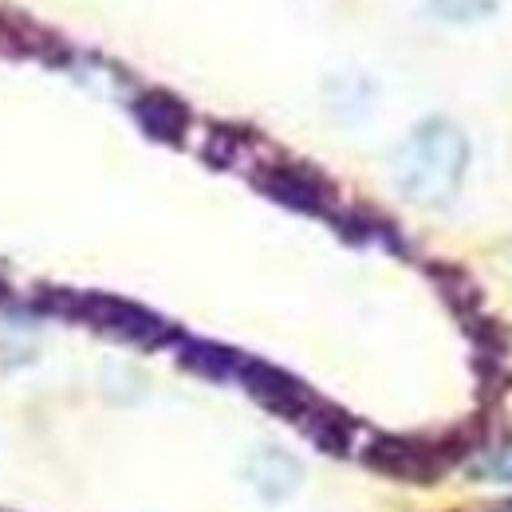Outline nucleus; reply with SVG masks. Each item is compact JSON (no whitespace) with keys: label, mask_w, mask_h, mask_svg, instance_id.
<instances>
[{"label":"nucleus","mask_w":512,"mask_h":512,"mask_svg":"<svg viewBox=\"0 0 512 512\" xmlns=\"http://www.w3.org/2000/svg\"><path fill=\"white\" fill-rule=\"evenodd\" d=\"M469 170V138L465 130L449 119H422L410 130L394 158H390V178L394 190L414 205H449Z\"/></svg>","instance_id":"nucleus-1"},{"label":"nucleus","mask_w":512,"mask_h":512,"mask_svg":"<svg viewBox=\"0 0 512 512\" xmlns=\"http://www.w3.org/2000/svg\"><path fill=\"white\" fill-rule=\"evenodd\" d=\"M48 312L67 316V320H79L95 331H107L115 339H127V343H142V347H158V343H174L178 331L162 316H154L150 308L123 300V296H107V292H52L44 300Z\"/></svg>","instance_id":"nucleus-2"},{"label":"nucleus","mask_w":512,"mask_h":512,"mask_svg":"<svg viewBox=\"0 0 512 512\" xmlns=\"http://www.w3.org/2000/svg\"><path fill=\"white\" fill-rule=\"evenodd\" d=\"M465 457V438L446 434V438H394L379 434L363 449V461L398 481H434L442 477L453 461Z\"/></svg>","instance_id":"nucleus-3"},{"label":"nucleus","mask_w":512,"mask_h":512,"mask_svg":"<svg viewBox=\"0 0 512 512\" xmlns=\"http://www.w3.org/2000/svg\"><path fill=\"white\" fill-rule=\"evenodd\" d=\"M253 186L264 193V197H272L276 205L292 209V213L327 217V221L339 213L331 182L323 178L320 170H312V166H296V162H272V166H260V170L253 174Z\"/></svg>","instance_id":"nucleus-4"},{"label":"nucleus","mask_w":512,"mask_h":512,"mask_svg":"<svg viewBox=\"0 0 512 512\" xmlns=\"http://www.w3.org/2000/svg\"><path fill=\"white\" fill-rule=\"evenodd\" d=\"M237 383L253 394L256 402L288 422H300L308 414V406L320 398L308 383H300L292 371L276 367V363H264V359H241V371H237Z\"/></svg>","instance_id":"nucleus-5"},{"label":"nucleus","mask_w":512,"mask_h":512,"mask_svg":"<svg viewBox=\"0 0 512 512\" xmlns=\"http://www.w3.org/2000/svg\"><path fill=\"white\" fill-rule=\"evenodd\" d=\"M130 115L154 142H166V146H178L190 130V107L170 91H142L130 103Z\"/></svg>","instance_id":"nucleus-6"},{"label":"nucleus","mask_w":512,"mask_h":512,"mask_svg":"<svg viewBox=\"0 0 512 512\" xmlns=\"http://www.w3.org/2000/svg\"><path fill=\"white\" fill-rule=\"evenodd\" d=\"M245 477H249V485H253L264 501H284L300 485L304 469H300V461L288 449L260 446L245 457Z\"/></svg>","instance_id":"nucleus-7"},{"label":"nucleus","mask_w":512,"mask_h":512,"mask_svg":"<svg viewBox=\"0 0 512 512\" xmlns=\"http://www.w3.org/2000/svg\"><path fill=\"white\" fill-rule=\"evenodd\" d=\"M304 434H308V442L312 446H320L323 453H351L355 446V422H351V414H343L339 406H331V402H323L316 398L312 406H308V414L296 422Z\"/></svg>","instance_id":"nucleus-8"},{"label":"nucleus","mask_w":512,"mask_h":512,"mask_svg":"<svg viewBox=\"0 0 512 512\" xmlns=\"http://www.w3.org/2000/svg\"><path fill=\"white\" fill-rule=\"evenodd\" d=\"M178 343V359L182 367H190L193 375H205V379H217V383H237V371H241V351L233 347H221V343H209V339H174Z\"/></svg>","instance_id":"nucleus-9"},{"label":"nucleus","mask_w":512,"mask_h":512,"mask_svg":"<svg viewBox=\"0 0 512 512\" xmlns=\"http://www.w3.org/2000/svg\"><path fill=\"white\" fill-rule=\"evenodd\" d=\"M0 52L8 56H36V60H56L60 40L32 24L28 16H0Z\"/></svg>","instance_id":"nucleus-10"},{"label":"nucleus","mask_w":512,"mask_h":512,"mask_svg":"<svg viewBox=\"0 0 512 512\" xmlns=\"http://www.w3.org/2000/svg\"><path fill=\"white\" fill-rule=\"evenodd\" d=\"M430 8H434L442 20L469 24V20H485V16H493L497 0H430Z\"/></svg>","instance_id":"nucleus-11"},{"label":"nucleus","mask_w":512,"mask_h":512,"mask_svg":"<svg viewBox=\"0 0 512 512\" xmlns=\"http://www.w3.org/2000/svg\"><path fill=\"white\" fill-rule=\"evenodd\" d=\"M477 473L489 477V481H501V485H512V442H505L501 449L485 453L477 461Z\"/></svg>","instance_id":"nucleus-12"}]
</instances>
